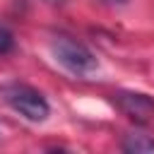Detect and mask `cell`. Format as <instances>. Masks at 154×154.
I'll list each match as a JSON object with an SVG mask.
<instances>
[{
	"instance_id": "cell-1",
	"label": "cell",
	"mask_w": 154,
	"mask_h": 154,
	"mask_svg": "<svg viewBox=\"0 0 154 154\" xmlns=\"http://www.w3.org/2000/svg\"><path fill=\"white\" fill-rule=\"evenodd\" d=\"M53 53L55 58L72 72L77 75H89L96 70V58L91 55L89 48H84L82 43L72 41L70 36H55L53 41Z\"/></svg>"
},
{
	"instance_id": "cell-2",
	"label": "cell",
	"mask_w": 154,
	"mask_h": 154,
	"mask_svg": "<svg viewBox=\"0 0 154 154\" xmlns=\"http://www.w3.org/2000/svg\"><path fill=\"white\" fill-rule=\"evenodd\" d=\"M5 99L10 101V106L14 111H19L24 118L34 120V123H41L48 118V101L31 87H24V84H17V87H10L5 91Z\"/></svg>"
},
{
	"instance_id": "cell-3",
	"label": "cell",
	"mask_w": 154,
	"mask_h": 154,
	"mask_svg": "<svg viewBox=\"0 0 154 154\" xmlns=\"http://www.w3.org/2000/svg\"><path fill=\"white\" fill-rule=\"evenodd\" d=\"M116 103L118 108L135 123H149L154 120V101L147 94H137V91H118L116 94Z\"/></svg>"
},
{
	"instance_id": "cell-4",
	"label": "cell",
	"mask_w": 154,
	"mask_h": 154,
	"mask_svg": "<svg viewBox=\"0 0 154 154\" xmlns=\"http://www.w3.org/2000/svg\"><path fill=\"white\" fill-rule=\"evenodd\" d=\"M123 149L125 152H154V140L144 137V135H128V140L123 142Z\"/></svg>"
},
{
	"instance_id": "cell-5",
	"label": "cell",
	"mask_w": 154,
	"mask_h": 154,
	"mask_svg": "<svg viewBox=\"0 0 154 154\" xmlns=\"http://www.w3.org/2000/svg\"><path fill=\"white\" fill-rule=\"evenodd\" d=\"M12 46H14V38H12V34L0 24V55H5V53H10L12 51Z\"/></svg>"
},
{
	"instance_id": "cell-6",
	"label": "cell",
	"mask_w": 154,
	"mask_h": 154,
	"mask_svg": "<svg viewBox=\"0 0 154 154\" xmlns=\"http://www.w3.org/2000/svg\"><path fill=\"white\" fill-rule=\"evenodd\" d=\"M46 2H53V5H55V2H63V0H46Z\"/></svg>"
}]
</instances>
